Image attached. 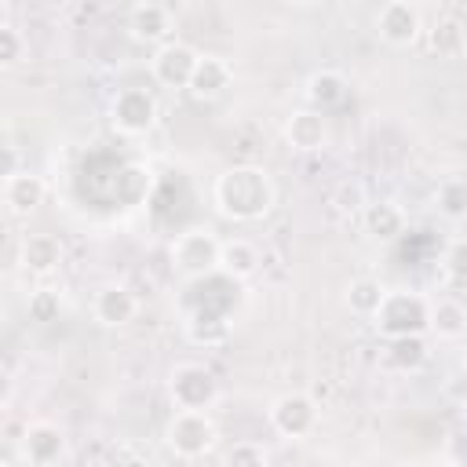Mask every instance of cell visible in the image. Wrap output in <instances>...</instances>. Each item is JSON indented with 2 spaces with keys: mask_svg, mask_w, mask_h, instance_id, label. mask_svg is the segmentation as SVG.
Instances as JSON below:
<instances>
[{
  "mask_svg": "<svg viewBox=\"0 0 467 467\" xmlns=\"http://www.w3.org/2000/svg\"><path fill=\"white\" fill-rule=\"evenodd\" d=\"M91 314L106 328H124V325H131L139 317V296L128 285H113L109 281L91 296Z\"/></svg>",
  "mask_w": 467,
  "mask_h": 467,
  "instance_id": "cell-13",
  "label": "cell"
},
{
  "mask_svg": "<svg viewBox=\"0 0 467 467\" xmlns=\"http://www.w3.org/2000/svg\"><path fill=\"white\" fill-rule=\"evenodd\" d=\"M212 204L230 223H259L277 204V186L266 168L259 164H234L223 168L212 182Z\"/></svg>",
  "mask_w": 467,
  "mask_h": 467,
  "instance_id": "cell-1",
  "label": "cell"
},
{
  "mask_svg": "<svg viewBox=\"0 0 467 467\" xmlns=\"http://www.w3.org/2000/svg\"><path fill=\"white\" fill-rule=\"evenodd\" d=\"M372 328L383 339H398V336H427L431 332V299L416 288H387Z\"/></svg>",
  "mask_w": 467,
  "mask_h": 467,
  "instance_id": "cell-2",
  "label": "cell"
},
{
  "mask_svg": "<svg viewBox=\"0 0 467 467\" xmlns=\"http://www.w3.org/2000/svg\"><path fill=\"white\" fill-rule=\"evenodd\" d=\"M427 51L441 62H460L467 58V22L456 15H438L431 26H423Z\"/></svg>",
  "mask_w": 467,
  "mask_h": 467,
  "instance_id": "cell-16",
  "label": "cell"
},
{
  "mask_svg": "<svg viewBox=\"0 0 467 467\" xmlns=\"http://www.w3.org/2000/svg\"><path fill=\"white\" fill-rule=\"evenodd\" d=\"M62 241L55 234H26L18 241V266L29 277H51L62 266Z\"/></svg>",
  "mask_w": 467,
  "mask_h": 467,
  "instance_id": "cell-17",
  "label": "cell"
},
{
  "mask_svg": "<svg viewBox=\"0 0 467 467\" xmlns=\"http://www.w3.org/2000/svg\"><path fill=\"white\" fill-rule=\"evenodd\" d=\"M266 420H270V427H274L281 438L303 441V438H310V434L317 431V423H321V405H317L306 390H285V394H277V398L270 401Z\"/></svg>",
  "mask_w": 467,
  "mask_h": 467,
  "instance_id": "cell-7",
  "label": "cell"
},
{
  "mask_svg": "<svg viewBox=\"0 0 467 467\" xmlns=\"http://www.w3.org/2000/svg\"><path fill=\"white\" fill-rule=\"evenodd\" d=\"M109 124L117 135H128V139H139V135H150L157 128V117H161V102L150 88H139V84H128V88H117L109 95Z\"/></svg>",
  "mask_w": 467,
  "mask_h": 467,
  "instance_id": "cell-5",
  "label": "cell"
},
{
  "mask_svg": "<svg viewBox=\"0 0 467 467\" xmlns=\"http://www.w3.org/2000/svg\"><path fill=\"white\" fill-rule=\"evenodd\" d=\"M347 95H350V80H347L339 69H332V66H321V69H314V73L303 80V102H306L310 109L325 113V117H328L336 106H343Z\"/></svg>",
  "mask_w": 467,
  "mask_h": 467,
  "instance_id": "cell-14",
  "label": "cell"
},
{
  "mask_svg": "<svg viewBox=\"0 0 467 467\" xmlns=\"http://www.w3.org/2000/svg\"><path fill=\"white\" fill-rule=\"evenodd\" d=\"M124 29L135 44H146V47H164L175 40V15L168 4H157V0H142L128 11L124 18Z\"/></svg>",
  "mask_w": 467,
  "mask_h": 467,
  "instance_id": "cell-10",
  "label": "cell"
},
{
  "mask_svg": "<svg viewBox=\"0 0 467 467\" xmlns=\"http://www.w3.org/2000/svg\"><path fill=\"white\" fill-rule=\"evenodd\" d=\"M109 467H157V456L146 441L139 438H120L109 449Z\"/></svg>",
  "mask_w": 467,
  "mask_h": 467,
  "instance_id": "cell-26",
  "label": "cell"
},
{
  "mask_svg": "<svg viewBox=\"0 0 467 467\" xmlns=\"http://www.w3.org/2000/svg\"><path fill=\"white\" fill-rule=\"evenodd\" d=\"M281 135H285V142H288L292 150H299V153H317V150H325L328 139H332L328 117L317 113V109H310V106L292 109V113L285 117V124H281Z\"/></svg>",
  "mask_w": 467,
  "mask_h": 467,
  "instance_id": "cell-12",
  "label": "cell"
},
{
  "mask_svg": "<svg viewBox=\"0 0 467 467\" xmlns=\"http://www.w3.org/2000/svg\"><path fill=\"white\" fill-rule=\"evenodd\" d=\"M431 336L452 343L467 336V303H460L456 296H441L431 299Z\"/></svg>",
  "mask_w": 467,
  "mask_h": 467,
  "instance_id": "cell-22",
  "label": "cell"
},
{
  "mask_svg": "<svg viewBox=\"0 0 467 467\" xmlns=\"http://www.w3.org/2000/svg\"><path fill=\"white\" fill-rule=\"evenodd\" d=\"M29 55V44L22 36L18 26H0V69H15L22 66Z\"/></svg>",
  "mask_w": 467,
  "mask_h": 467,
  "instance_id": "cell-30",
  "label": "cell"
},
{
  "mask_svg": "<svg viewBox=\"0 0 467 467\" xmlns=\"http://www.w3.org/2000/svg\"><path fill=\"white\" fill-rule=\"evenodd\" d=\"M463 372H467V350H463Z\"/></svg>",
  "mask_w": 467,
  "mask_h": 467,
  "instance_id": "cell-32",
  "label": "cell"
},
{
  "mask_svg": "<svg viewBox=\"0 0 467 467\" xmlns=\"http://www.w3.org/2000/svg\"><path fill=\"white\" fill-rule=\"evenodd\" d=\"M66 449H69V438L55 420H33L18 438V460L26 467H55L62 463Z\"/></svg>",
  "mask_w": 467,
  "mask_h": 467,
  "instance_id": "cell-8",
  "label": "cell"
},
{
  "mask_svg": "<svg viewBox=\"0 0 467 467\" xmlns=\"http://www.w3.org/2000/svg\"><path fill=\"white\" fill-rule=\"evenodd\" d=\"M427 358H431V350H427L423 336H398V339H387L379 347V368L394 372V376L420 372L427 365Z\"/></svg>",
  "mask_w": 467,
  "mask_h": 467,
  "instance_id": "cell-19",
  "label": "cell"
},
{
  "mask_svg": "<svg viewBox=\"0 0 467 467\" xmlns=\"http://www.w3.org/2000/svg\"><path fill=\"white\" fill-rule=\"evenodd\" d=\"M383 296H387V288H383L376 277L361 274V277H350V281H347V288H343V306H347L354 317L372 321L376 310H379V303H383Z\"/></svg>",
  "mask_w": 467,
  "mask_h": 467,
  "instance_id": "cell-23",
  "label": "cell"
},
{
  "mask_svg": "<svg viewBox=\"0 0 467 467\" xmlns=\"http://www.w3.org/2000/svg\"><path fill=\"white\" fill-rule=\"evenodd\" d=\"M441 270H445L452 281L467 285V237H456V241L445 248V255H441Z\"/></svg>",
  "mask_w": 467,
  "mask_h": 467,
  "instance_id": "cell-31",
  "label": "cell"
},
{
  "mask_svg": "<svg viewBox=\"0 0 467 467\" xmlns=\"http://www.w3.org/2000/svg\"><path fill=\"white\" fill-rule=\"evenodd\" d=\"M168 398L171 409L208 412L219 401V379L204 361H175L168 368Z\"/></svg>",
  "mask_w": 467,
  "mask_h": 467,
  "instance_id": "cell-6",
  "label": "cell"
},
{
  "mask_svg": "<svg viewBox=\"0 0 467 467\" xmlns=\"http://www.w3.org/2000/svg\"><path fill=\"white\" fill-rule=\"evenodd\" d=\"M219 252H223V237L212 226H190V230L175 234L171 244H168L171 270L182 281H201V277L215 274L219 270Z\"/></svg>",
  "mask_w": 467,
  "mask_h": 467,
  "instance_id": "cell-3",
  "label": "cell"
},
{
  "mask_svg": "<svg viewBox=\"0 0 467 467\" xmlns=\"http://www.w3.org/2000/svg\"><path fill=\"white\" fill-rule=\"evenodd\" d=\"M186 336H190V343H197V347H219V343H226L230 325H226L223 317H190V321H186Z\"/></svg>",
  "mask_w": 467,
  "mask_h": 467,
  "instance_id": "cell-28",
  "label": "cell"
},
{
  "mask_svg": "<svg viewBox=\"0 0 467 467\" xmlns=\"http://www.w3.org/2000/svg\"><path fill=\"white\" fill-rule=\"evenodd\" d=\"M164 445L179 460H204L219 445V423L212 420V412L175 409L164 423Z\"/></svg>",
  "mask_w": 467,
  "mask_h": 467,
  "instance_id": "cell-4",
  "label": "cell"
},
{
  "mask_svg": "<svg viewBox=\"0 0 467 467\" xmlns=\"http://www.w3.org/2000/svg\"><path fill=\"white\" fill-rule=\"evenodd\" d=\"M26 310H29V321H40V325L58 321V314H62V292L40 285V288H33L26 296Z\"/></svg>",
  "mask_w": 467,
  "mask_h": 467,
  "instance_id": "cell-27",
  "label": "cell"
},
{
  "mask_svg": "<svg viewBox=\"0 0 467 467\" xmlns=\"http://www.w3.org/2000/svg\"><path fill=\"white\" fill-rule=\"evenodd\" d=\"M372 29L387 47H412L423 36V11L409 0H390L376 11Z\"/></svg>",
  "mask_w": 467,
  "mask_h": 467,
  "instance_id": "cell-9",
  "label": "cell"
},
{
  "mask_svg": "<svg viewBox=\"0 0 467 467\" xmlns=\"http://www.w3.org/2000/svg\"><path fill=\"white\" fill-rule=\"evenodd\" d=\"M259 248L248 241V237H226L223 241V252H219V274L230 277V281H248L259 274Z\"/></svg>",
  "mask_w": 467,
  "mask_h": 467,
  "instance_id": "cell-21",
  "label": "cell"
},
{
  "mask_svg": "<svg viewBox=\"0 0 467 467\" xmlns=\"http://www.w3.org/2000/svg\"><path fill=\"white\" fill-rule=\"evenodd\" d=\"M47 197V182L36 175V171H15V175H4V208L11 219H29Z\"/></svg>",
  "mask_w": 467,
  "mask_h": 467,
  "instance_id": "cell-15",
  "label": "cell"
},
{
  "mask_svg": "<svg viewBox=\"0 0 467 467\" xmlns=\"http://www.w3.org/2000/svg\"><path fill=\"white\" fill-rule=\"evenodd\" d=\"M230 88H234V66H230V58H223V55H201V62L193 69V80H190V95L212 102V99L226 95Z\"/></svg>",
  "mask_w": 467,
  "mask_h": 467,
  "instance_id": "cell-20",
  "label": "cell"
},
{
  "mask_svg": "<svg viewBox=\"0 0 467 467\" xmlns=\"http://www.w3.org/2000/svg\"><path fill=\"white\" fill-rule=\"evenodd\" d=\"M223 467H270V452L263 441H234L223 452Z\"/></svg>",
  "mask_w": 467,
  "mask_h": 467,
  "instance_id": "cell-29",
  "label": "cell"
},
{
  "mask_svg": "<svg viewBox=\"0 0 467 467\" xmlns=\"http://www.w3.org/2000/svg\"><path fill=\"white\" fill-rule=\"evenodd\" d=\"M361 226H365V234H368L372 241L390 244V241H398V237L405 234L409 215H405V208H401L394 197H379V201H368V204H365Z\"/></svg>",
  "mask_w": 467,
  "mask_h": 467,
  "instance_id": "cell-18",
  "label": "cell"
},
{
  "mask_svg": "<svg viewBox=\"0 0 467 467\" xmlns=\"http://www.w3.org/2000/svg\"><path fill=\"white\" fill-rule=\"evenodd\" d=\"M328 204L339 212V215H358L361 219V212H365V204H368V193H365V182L361 179H339L336 182V190H332V197H328Z\"/></svg>",
  "mask_w": 467,
  "mask_h": 467,
  "instance_id": "cell-25",
  "label": "cell"
},
{
  "mask_svg": "<svg viewBox=\"0 0 467 467\" xmlns=\"http://www.w3.org/2000/svg\"><path fill=\"white\" fill-rule=\"evenodd\" d=\"M434 208L449 223H463L467 219V175H445L434 190Z\"/></svg>",
  "mask_w": 467,
  "mask_h": 467,
  "instance_id": "cell-24",
  "label": "cell"
},
{
  "mask_svg": "<svg viewBox=\"0 0 467 467\" xmlns=\"http://www.w3.org/2000/svg\"><path fill=\"white\" fill-rule=\"evenodd\" d=\"M201 62V51H193L190 44L182 40H171L164 47H157L150 55V77L161 84V88H171V91H190V80H193V69Z\"/></svg>",
  "mask_w": 467,
  "mask_h": 467,
  "instance_id": "cell-11",
  "label": "cell"
}]
</instances>
